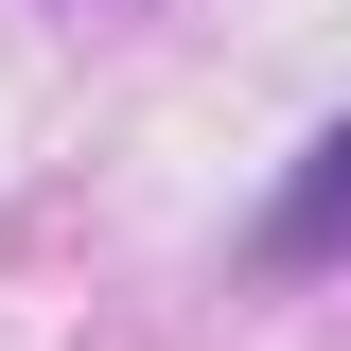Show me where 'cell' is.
Wrapping results in <instances>:
<instances>
[{"mask_svg": "<svg viewBox=\"0 0 351 351\" xmlns=\"http://www.w3.org/2000/svg\"><path fill=\"white\" fill-rule=\"evenodd\" d=\"M263 263H351V123H316V141H299L281 211H263Z\"/></svg>", "mask_w": 351, "mask_h": 351, "instance_id": "1", "label": "cell"}]
</instances>
